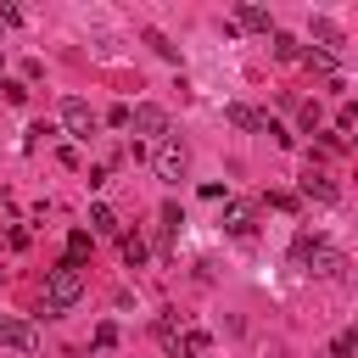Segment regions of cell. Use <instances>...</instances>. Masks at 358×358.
I'll return each instance as SVG.
<instances>
[{
  "instance_id": "obj_1",
  "label": "cell",
  "mask_w": 358,
  "mask_h": 358,
  "mask_svg": "<svg viewBox=\"0 0 358 358\" xmlns=\"http://www.w3.org/2000/svg\"><path fill=\"white\" fill-rule=\"evenodd\" d=\"M78 296H84V268L56 263V268L45 274V313H67Z\"/></svg>"
},
{
  "instance_id": "obj_2",
  "label": "cell",
  "mask_w": 358,
  "mask_h": 358,
  "mask_svg": "<svg viewBox=\"0 0 358 358\" xmlns=\"http://www.w3.org/2000/svg\"><path fill=\"white\" fill-rule=\"evenodd\" d=\"M296 263H302L308 274H319V280H336V274L347 268V257H341L330 241H308V235L296 241Z\"/></svg>"
},
{
  "instance_id": "obj_3",
  "label": "cell",
  "mask_w": 358,
  "mask_h": 358,
  "mask_svg": "<svg viewBox=\"0 0 358 358\" xmlns=\"http://www.w3.org/2000/svg\"><path fill=\"white\" fill-rule=\"evenodd\" d=\"M151 168H157V179H162V185H179V179H185V145H179L173 134H168V140H157Z\"/></svg>"
},
{
  "instance_id": "obj_4",
  "label": "cell",
  "mask_w": 358,
  "mask_h": 358,
  "mask_svg": "<svg viewBox=\"0 0 358 358\" xmlns=\"http://www.w3.org/2000/svg\"><path fill=\"white\" fill-rule=\"evenodd\" d=\"M62 123H67V134H73V140H90V134L101 129V117H95V112H90V101H78V95H67V101H62Z\"/></svg>"
},
{
  "instance_id": "obj_5",
  "label": "cell",
  "mask_w": 358,
  "mask_h": 358,
  "mask_svg": "<svg viewBox=\"0 0 358 358\" xmlns=\"http://www.w3.org/2000/svg\"><path fill=\"white\" fill-rule=\"evenodd\" d=\"M129 129H134V134H145V140H168V112H162V106H151V101H140V106L129 112Z\"/></svg>"
},
{
  "instance_id": "obj_6",
  "label": "cell",
  "mask_w": 358,
  "mask_h": 358,
  "mask_svg": "<svg viewBox=\"0 0 358 358\" xmlns=\"http://www.w3.org/2000/svg\"><path fill=\"white\" fill-rule=\"evenodd\" d=\"M0 347H17V352H34V347H39V330H34L28 319H6V313H0Z\"/></svg>"
},
{
  "instance_id": "obj_7",
  "label": "cell",
  "mask_w": 358,
  "mask_h": 358,
  "mask_svg": "<svg viewBox=\"0 0 358 358\" xmlns=\"http://www.w3.org/2000/svg\"><path fill=\"white\" fill-rule=\"evenodd\" d=\"M224 229L229 235H252V207L246 201H224Z\"/></svg>"
},
{
  "instance_id": "obj_8",
  "label": "cell",
  "mask_w": 358,
  "mask_h": 358,
  "mask_svg": "<svg viewBox=\"0 0 358 358\" xmlns=\"http://www.w3.org/2000/svg\"><path fill=\"white\" fill-rule=\"evenodd\" d=\"M235 28H252V34H274V22H268V11H263V6H241V11H235Z\"/></svg>"
},
{
  "instance_id": "obj_9",
  "label": "cell",
  "mask_w": 358,
  "mask_h": 358,
  "mask_svg": "<svg viewBox=\"0 0 358 358\" xmlns=\"http://www.w3.org/2000/svg\"><path fill=\"white\" fill-rule=\"evenodd\" d=\"M224 117H229L235 129H252V134H257V129H268V117H263V112H252V106H224Z\"/></svg>"
},
{
  "instance_id": "obj_10",
  "label": "cell",
  "mask_w": 358,
  "mask_h": 358,
  "mask_svg": "<svg viewBox=\"0 0 358 358\" xmlns=\"http://www.w3.org/2000/svg\"><path fill=\"white\" fill-rule=\"evenodd\" d=\"M302 196H313V201H336V185H330L324 173L308 168V173H302Z\"/></svg>"
},
{
  "instance_id": "obj_11",
  "label": "cell",
  "mask_w": 358,
  "mask_h": 358,
  "mask_svg": "<svg viewBox=\"0 0 358 358\" xmlns=\"http://www.w3.org/2000/svg\"><path fill=\"white\" fill-rule=\"evenodd\" d=\"M313 39H319V45H324V56H330V50L341 45V28H336L330 17H313Z\"/></svg>"
},
{
  "instance_id": "obj_12",
  "label": "cell",
  "mask_w": 358,
  "mask_h": 358,
  "mask_svg": "<svg viewBox=\"0 0 358 358\" xmlns=\"http://www.w3.org/2000/svg\"><path fill=\"white\" fill-rule=\"evenodd\" d=\"M207 347H213V336H207V330H185V336H179V352H185V358H201Z\"/></svg>"
},
{
  "instance_id": "obj_13",
  "label": "cell",
  "mask_w": 358,
  "mask_h": 358,
  "mask_svg": "<svg viewBox=\"0 0 358 358\" xmlns=\"http://www.w3.org/2000/svg\"><path fill=\"white\" fill-rule=\"evenodd\" d=\"M90 229L95 235H117V213L112 207H90Z\"/></svg>"
},
{
  "instance_id": "obj_14",
  "label": "cell",
  "mask_w": 358,
  "mask_h": 358,
  "mask_svg": "<svg viewBox=\"0 0 358 358\" xmlns=\"http://www.w3.org/2000/svg\"><path fill=\"white\" fill-rule=\"evenodd\" d=\"M84 257H90V235H84V229H73V235H67V257H62V263H73V268H78Z\"/></svg>"
},
{
  "instance_id": "obj_15",
  "label": "cell",
  "mask_w": 358,
  "mask_h": 358,
  "mask_svg": "<svg viewBox=\"0 0 358 358\" xmlns=\"http://www.w3.org/2000/svg\"><path fill=\"white\" fill-rule=\"evenodd\" d=\"M117 241H123V263L140 268V263H145V241H140V235H117Z\"/></svg>"
},
{
  "instance_id": "obj_16",
  "label": "cell",
  "mask_w": 358,
  "mask_h": 358,
  "mask_svg": "<svg viewBox=\"0 0 358 358\" xmlns=\"http://www.w3.org/2000/svg\"><path fill=\"white\" fill-rule=\"evenodd\" d=\"M274 56H280V62H296L302 50H296V39H291V34H274Z\"/></svg>"
},
{
  "instance_id": "obj_17",
  "label": "cell",
  "mask_w": 358,
  "mask_h": 358,
  "mask_svg": "<svg viewBox=\"0 0 358 358\" xmlns=\"http://www.w3.org/2000/svg\"><path fill=\"white\" fill-rule=\"evenodd\" d=\"M0 90H6V101H11V106H22V101H28V84H22V78H0Z\"/></svg>"
},
{
  "instance_id": "obj_18",
  "label": "cell",
  "mask_w": 358,
  "mask_h": 358,
  "mask_svg": "<svg viewBox=\"0 0 358 358\" xmlns=\"http://www.w3.org/2000/svg\"><path fill=\"white\" fill-rule=\"evenodd\" d=\"M145 45H151V50H157V56H168V62H173V56H179V50H173V45H168V39H162V34H157V28H145Z\"/></svg>"
},
{
  "instance_id": "obj_19",
  "label": "cell",
  "mask_w": 358,
  "mask_h": 358,
  "mask_svg": "<svg viewBox=\"0 0 358 358\" xmlns=\"http://www.w3.org/2000/svg\"><path fill=\"white\" fill-rule=\"evenodd\" d=\"M352 347H358V336H352V330H341V336H336V347H330V352H336V358H347V352H352Z\"/></svg>"
},
{
  "instance_id": "obj_20",
  "label": "cell",
  "mask_w": 358,
  "mask_h": 358,
  "mask_svg": "<svg viewBox=\"0 0 358 358\" xmlns=\"http://www.w3.org/2000/svg\"><path fill=\"white\" fill-rule=\"evenodd\" d=\"M117 341V324H95V347H112Z\"/></svg>"
}]
</instances>
